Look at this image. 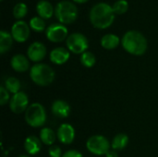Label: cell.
Masks as SVG:
<instances>
[{
    "instance_id": "6da1fadb",
    "label": "cell",
    "mask_w": 158,
    "mask_h": 157,
    "mask_svg": "<svg viewBox=\"0 0 158 157\" xmlns=\"http://www.w3.org/2000/svg\"><path fill=\"white\" fill-rule=\"evenodd\" d=\"M116 14L110 5L107 3H98L94 5L89 13V19L92 25L99 30L109 28L114 20Z\"/></svg>"
},
{
    "instance_id": "7a4b0ae2",
    "label": "cell",
    "mask_w": 158,
    "mask_h": 157,
    "mask_svg": "<svg viewBox=\"0 0 158 157\" xmlns=\"http://www.w3.org/2000/svg\"><path fill=\"white\" fill-rule=\"evenodd\" d=\"M121 44L126 52L133 56H143L148 48V42L145 36L135 30L129 31L123 35Z\"/></svg>"
},
{
    "instance_id": "3957f363",
    "label": "cell",
    "mask_w": 158,
    "mask_h": 157,
    "mask_svg": "<svg viewBox=\"0 0 158 157\" xmlns=\"http://www.w3.org/2000/svg\"><path fill=\"white\" fill-rule=\"evenodd\" d=\"M31 80L38 86H48L55 81V70L47 64L37 63L31 68Z\"/></svg>"
},
{
    "instance_id": "277c9868",
    "label": "cell",
    "mask_w": 158,
    "mask_h": 157,
    "mask_svg": "<svg viewBox=\"0 0 158 157\" xmlns=\"http://www.w3.org/2000/svg\"><path fill=\"white\" fill-rule=\"evenodd\" d=\"M55 16L59 23L64 25L71 24L78 19L79 9L73 2L63 0L56 5Z\"/></svg>"
},
{
    "instance_id": "5b68a950",
    "label": "cell",
    "mask_w": 158,
    "mask_h": 157,
    "mask_svg": "<svg viewBox=\"0 0 158 157\" xmlns=\"http://www.w3.org/2000/svg\"><path fill=\"white\" fill-rule=\"evenodd\" d=\"M25 121L32 128H41L46 122V112L40 103H33L29 105L25 112Z\"/></svg>"
},
{
    "instance_id": "8992f818",
    "label": "cell",
    "mask_w": 158,
    "mask_h": 157,
    "mask_svg": "<svg viewBox=\"0 0 158 157\" xmlns=\"http://www.w3.org/2000/svg\"><path fill=\"white\" fill-rule=\"evenodd\" d=\"M110 147V142L103 135H94L86 142L87 150L94 155H106Z\"/></svg>"
},
{
    "instance_id": "52a82bcc",
    "label": "cell",
    "mask_w": 158,
    "mask_h": 157,
    "mask_svg": "<svg viewBox=\"0 0 158 157\" xmlns=\"http://www.w3.org/2000/svg\"><path fill=\"white\" fill-rule=\"evenodd\" d=\"M66 44L69 52L76 55H81L87 51L89 47V41L84 34L81 32H73L68 36Z\"/></svg>"
},
{
    "instance_id": "ba28073f",
    "label": "cell",
    "mask_w": 158,
    "mask_h": 157,
    "mask_svg": "<svg viewBox=\"0 0 158 157\" xmlns=\"http://www.w3.org/2000/svg\"><path fill=\"white\" fill-rule=\"evenodd\" d=\"M68 28L61 23L50 24L45 30V36L52 43H61L68 38Z\"/></svg>"
},
{
    "instance_id": "9c48e42d",
    "label": "cell",
    "mask_w": 158,
    "mask_h": 157,
    "mask_svg": "<svg viewBox=\"0 0 158 157\" xmlns=\"http://www.w3.org/2000/svg\"><path fill=\"white\" fill-rule=\"evenodd\" d=\"M10 33L17 43H25L31 35L30 25L23 20H17L12 25Z\"/></svg>"
},
{
    "instance_id": "30bf717a",
    "label": "cell",
    "mask_w": 158,
    "mask_h": 157,
    "mask_svg": "<svg viewBox=\"0 0 158 157\" xmlns=\"http://www.w3.org/2000/svg\"><path fill=\"white\" fill-rule=\"evenodd\" d=\"M29 105V97L24 92L21 91L13 94L9 101V108L14 114H21L26 112Z\"/></svg>"
},
{
    "instance_id": "8fae6325",
    "label": "cell",
    "mask_w": 158,
    "mask_h": 157,
    "mask_svg": "<svg viewBox=\"0 0 158 157\" xmlns=\"http://www.w3.org/2000/svg\"><path fill=\"white\" fill-rule=\"evenodd\" d=\"M46 56V47L41 42H34L28 47L27 50V56L28 58L32 61L39 63L41 62Z\"/></svg>"
},
{
    "instance_id": "7c38bea8",
    "label": "cell",
    "mask_w": 158,
    "mask_h": 157,
    "mask_svg": "<svg viewBox=\"0 0 158 157\" xmlns=\"http://www.w3.org/2000/svg\"><path fill=\"white\" fill-rule=\"evenodd\" d=\"M56 136L63 144H71L75 139V129L69 123H63L57 129Z\"/></svg>"
},
{
    "instance_id": "4fadbf2b",
    "label": "cell",
    "mask_w": 158,
    "mask_h": 157,
    "mask_svg": "<svg viewBox=\"0 0 158 157\" xmlns=\"http://www.w3.org/2000/svg\"><path fill=\"white\" fill-rule=\"evenodd\" d=\"M70 57V52L65 47H56L50 52V61L55 65H63Z\"/></svg>"
},
{
    "instance_id": "5bb4252c",
    "label": "cell",
    "mask_w": 158,
    "mask_h": 157,
    "mask_svg": "<svg viewBox=\"0 0 158 157\" xmlns=\"http://www.w3.org/2000/svg\"><path fill=\"white\" fill-rule=\"evenodd\" d=\"M53 115L57 118H67L70 115V105L64 100H56L51 106Z\"/></svg>"
},
{
    "instance_id": "9a60e30c",
    "label": "cell",
    "mask_w": 158,
    "mask_h": 157,
    "mask_svg": "<svg viewBox=\"0 0 158 157\" xmlns=\"http://www.w3.org/2000/svg\"><path fill=\"white\" fill-rule=\"evenodd\" d=\"M10 66L12 69L17 72H25L30 68V61L29 58L24 55L17 54L12 56L10 60Z\"/></svg>"
},
{
    "instance_id": "2e32d148",
    "label": "cell",
    "mask_w": 158,
    "mask_h": 157,
    "mask_svg": "<svg viewBox=\"0 0 158 157\" xmlns=\"http://www.w3.org/2000/svg\"><path fill=\"white\" fill-rule=\"evenodd\" d=\"M42 148V142L36 136H28L24 141V149L29 155H37Z\"/></svg>"
},
{
    "instance_id": "e0dca14e",
    "label": "cell",
    "mask_w": 158,
    "mask_h": 157,
    "mask_svg": "<svg viewBox=\"0 0 158 157\" xmlns=\"http://www.w3.org/2000/svg\"><path fill=\"white\" fill-rule=\"evenodd\" d=\"M36 11L39 17L44 19H49L55 14V8L49 1L41 0L36 5Z\"/></svg>"
},
{
    "instance_id": "ac0fdd59",
    "label": "cell",
    "mask_w": 158,
    "mask_h": 157,
    "mask_svg": "<svg viewBox=\"0 0 158 157\" xmlns=\"http://www.w3.org/2000/svg\"><path fill=\"white\" fill-rule=\"evenodd\" d=\"M120 39L118 35L114 33H107L101 38V45L106 50H113L118 46L120 43Z\"/></svg>"
},
{
    "instance_id": "d6986e66",
    "label": "cell",
    "mask_w": 158,
    "mask_h": 157,
    "mask_svg": "<svg viewBox=\"0 0 158 157\" xmlns=\"http://www.w3.org/2000/svg\"><path fill=\"white\" fill-rule=\"evenodd\" d=\"M13 37L10 32L2 30L0 31V53L4 55L7 51L10 50L13 44Z\"/></svg>"
},
{
    "instance_id": "ffe728a7",
    "label": "cell",
    "mask_w": 158,
    "mask_h": 157,
    "mask_svg": "<svg viewBox=\"0 0 158 157\" xmlns=\"http://www.w3.org/2000/svg\"><path fill=\"white\" fill-rule=\"evenodd\" d=\"M129 136L125 133H118L117 134L111 143V148L112 150L115 151H121L123 149H125L129 143Z\"/></svg>"
},
{
    "instance_id": "44dd1931",
    "label": "cell",
    "mask_w": 158,
    "mask_h": 157,
    "mask_svg": "<svg viewBox=\"0 0 158 157\" xmlns=\"http://www.w3.org/2000/svg\"><path fill=\"white\" fill-rule=\"evenodd\" d=\"M56 137L55 131L50 128H43L40 131V140L44 145L52 146L55 143Z\"/></svg>"
},
{
    "instance_id": "7402d4cb",
    "label": "cell",
    "mask_w": 158,
    "mask_h": 157,
    "mask_svg": "<svg viewBox=\"0 0 158 157\" xmlns=\"http://www.w3.org/2000/svg\"><path fill=\"white\" fill-rule=\"evenodd\" d=\"M4 87L9 93L15 94V93H18L20 92L21 83L19 79H17L15 77H8L7 79H6V81L4 82Z\"/></svg>"
},
{
    "instance_id": "603a6c76",
    "label": "cell",
    "mask_w": 158,
    "mask_h": 157,
    "mask_svg": "<svg viewBox=\"0 0 158 157\" xmlns=\"http://www.w3.org/2000/svg\"><path fill=\"white\" fill-rule=\"evenodd\" d=\"M30 28L36 32H43L46 30V24L44 19L39 16H35L30 20Z\"/></svg>"
},
{
    "instance_id": "cb8c5ba5",
    "label": "cell",
    "mask_w": 158,
    "mask_h": 157,
    "mask_svg": "<svg viewBox=\"0 0 158 157\" xmlns=\"http://www.w3.org/2000/svg\"><path fill=\"white\" fill-rule=\"evenodd\" d=\"M81 63L85 68H93L96 63V57L94 53L86 51L81 55Z\"/></svg>"
},
{
    "instance_id": "d4e9b609",
    "label": "cell",
    "mask_w": 158,
    "mask_h": 157,
    "mask_svg": "<svg viewBox=\"0 0 158 157\" xmlns=\"http://www.w3.org/2000/svg\"><path fill=\"white\" fill-rule=\"evenodd\" d=\"M12 13L15 19H17L18 20H21V19H23L28 13V6L25 3H18L13 7Z\"/></svg>"
},
{
    "instance_id": "484cf974",
    "label": "cell",
    "mask_w": 158,
    "mask_h": 157,
    "mask_svg": "<svg viewBox=\"0 0 158 157\" xmlns=\"http://www.w3.org/2000/svg\"><path fill=\"white\" fill-rule=\"evenodd\" d=\"M112 8L116 15H122L128 11L129 3L126 0H118L114 3V5L112 6Z\"/></svg>"
},
{
    "instance_id": "4316f807",
    "label": "cell",
    "mask_w": 158,
    "mask_h": 157,
    "mask_svg": "<svg viewBox=\"0 0 158 157\" xmlns=\"http://www.w3.org/2000/svg\"><path fill=\"white\" fill-rule=\"evenodd\" d=\"M10 96H9V92L2 85L0 87V105L4 106L8 101H10Z\"/></svg>"
},
{
    "instance_id": "83f0119b",
    "label": "cell",
    "mask_w": 158,
    "mask_h": 157,
    "mask_svg": "<svg viewBox=\"0 0 158 157\" xmlns=\"http://www.w3.org/2000/svg\"><path fill=\"white\" fill-rule=\"evenodd\" d=\"M48 155L50 157H62V152L60 147L56 145H52L48 149Z\"/></svg>"
},
{
    "instance_id": "f1b7e54d",
    "label": "cell",
    "mask_w": 158,
    "mask_h": 157,
    "mask_svg": "<svg viewBox=\"0 0 158 157\" xmlns=\"http://www.w3.org/2000/svg\"><path fill=\"white\" fill-rule=\"evenodd\" d=\"M62 157H83L82 154L77 150H69L63 154Z\"/></svg>"
},
{
    "instance_id": "f546056e",
    "label": "cell",
    "mask_w": 158,
    "mask_h": 157,
    "mask_svg": "<svg viewBox=\"0 0 158 157\" xmlns=\"http://www.w3.org/2000/svg\"><path fill=\"white\" fill-rule=\"evenodd\" d=\"M106 157H118V155L117 151H115V150H109L107 152V154L106 155Z\"/></svg>"
},
{
    "instance_id": "4dcf8cb0",
    "label": "cell",
    "mask_w": 158,
    "mask_h": 157,
    "mask_svg": "<svg viewBox=\"0 0 158 157\" xmlns=\"http://www.w3.org/2000/svg\"><path fill=\"white\" fill-rule=\"evenodd\" d=\"M89 0H73L74 3H77V4H83V3H86L88 2Z\"/></svg>"
},
{
    "instance_id": "1f68e13d",
    "label": "cell",
    "mask_w": 158,
    "mask_h": 157,
    "mask_svg": "<svg viewBox=\"0 0 158 157\" xmlns=\"http://www.w3.org/2000/svg\"><path fill=\"white\" fill-rule=\"evenodd\" d=\"M19 157H31L30 155H19Z\"/></svg>"
},
{
    "instance_id": "d6a6232c",
    "label": "cell",
    "mask_w": 158,
    "mask_h": 157,
    "mask_svg": "<svg viewBox=\"0 0 158 157\" xmlns=\"http://www.w3.org/2000/svg\"><path fill=\"white\" fill-rule=\"evenodd\" d=\"M0 1H3V0H0Z\"/></svg>"
}]
</instances>
